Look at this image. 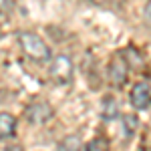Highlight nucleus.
Returning a JSON list of instances; mask_svg holds the SVG:
<instances>
[{
    "label": "nucleus",
    "mask_w": 151,
    "mask_h": 151,
    "mask_svg": "<svg viewBox=\"0 0 151 151\" xmlns=\"http://www.w3.org/2000/svg\"><path fill=\"white\" fill-rule=\"evenodd\" d=\"M48 75H50V79L57 83V85H69L73 81V75H75L73 60L67 55H57V57L50 60Z\"/></svg>",
    "instance_id": "obj_2"
},
{
    "label": "nucleus",
    "mask_w": 151,
    "mask_h": 151,
    "mask_svg": "<svg viewBox=\"0 0 151 151\" xmlns=\"http://www.w3.org/2000/svg\"><path fill=\"white\" fill-rule=\"evenodd\" d=\"M129 101L131 105L137 109V111H147L151 103V89H149V81H139L133 85L131 95H129Z\"/></svg>",
    "instance_id": "obj_4"
},
{
    "label": "nucleus",
    "mask_w": 151,
    "mask_h": 151,
    "mask_svg": "<svg viewBox=\"0 0 151 151\" xmlns=\"http://www.w3.org/2000/svg\"><path fill=\"white\" fill-rule=\"evenodd\" d=\"M81 137L79 135H67L58 143V151H81Z\"/></svg>",
    "instance_id": "obj_7"
},
{
    "label": "nucleus",
    "mask_w": 151,
    "mask_h": 151,
    "mask_svg": "<svg viewBox=\"0 0 151 151\" xmlns=\"http://www.w3.org/2000/svg\"><path fill=\"white\" fill-rule=\"evenodd\" d=\"M16 133V119L10 113H0V139H8Z\"/></svg>",
    "instance_id": "obj_6"
},
{
    "label": "nucleus",
    "mask_w": 151,
    "mask_h": 151,
    "mask_svg": "<svg viewBox=\"0 0 151 151\" xmlns=\"http://www.w3.org/2000/svg\"><path fill=\"white\" fill-rule=\"evenodd\" d=\"M55 115V111H52V107L48 103H42V101H38V103H32L28 109H26V119L32 123V125H45L47 121H50Z\"/></svg>",
    "instance_id": "obj_5"
},
{
    "label": "nucleus",
    "mask_w": 151,
    "mask_h": 151,
    "mask_svg": "<svg viewBox=\"0 0 151 151\" xmlns=\"http://www.w3.org/2000/svg\"><path fill=\"white\" fill-rule=\"evenodd\" d=\"M103 117L105 119H115L117 117V103L111 97H105L103 99Z\"/></svg>",
    "instance_id": "obj_9"
},
{
    "label": "nucleus",
    "mask_w": 151,
    "mask_h": 151,
    "mask_svg": "<svg viewBox=\"0 0 151 151\" xmlns=\"http://www.w3.org/2000/svg\"><path fill=\"white\" fill-rule=\"evenodd\" d=\"M18 45L22 52L35 63H47L50 58V48L48 45L35 32H18Z\"/></svg>",
    "instance_id": "obj_1"
},
{
    "label": "nucleus",
    "mask_w": 151,
    "mask_h": 151,
    "mask_svg": "<svg viewBox=\"0 0 151 151\" xmlns=\"http://www.w3.org/2000/svg\"><path fill=\"white\" fill-rule=\"evenodd\" d=\"M87 151H111L109 149V141L105 137H95L87 143Z\"/></svg>",
    "instance_id": "obj_10"
},
{
    "label": "nucleus",
    "mask_w": 151,
    "mask_h": 151,
    "mask_svg": "<svg viewBox=\"0 0 151 151\" xmlns=\"http://www.w3.org/2000/svg\"><path fill=\"white\" fill-rule=\"evenodd\" d=\"M129 77V60L123 52H115L109 63V79L113 87H123Z\"/></svg>",
    "instance_id": "obj_3"
},
{
    "label": "nucleus",
    "mask_w": 151,
    "mask_h": 151,
    "mask_svg": "<svg viewBox=\"0 0 151 151\" xmlns=\"http://www.w3.org/2000/svg\"><path fill=\"white\" fill-rule=\"evenodd\" d=\"M123 127H125V137L131 139V137H133V133H135L137 127H139L137 117H135V115H125V117H123Z\"/></svg>",
    "instance_id": "obj_8"
},
{
    "label": "nucleus",
    "mask_w": 151,
    "mask_h": 151,
    "mask_svg": "<svg viewBox=\"0 0 151 151\" xmlns=\"http://www.w3.org/2000/svg\"><path fill=\"white\" fill-rule=\"evenodd\" d=\"M12 8V0H0V12H8Z\"/></svg>",
    "instance_id": "obj_11"
},
{
    "label": "nucleus",
    "mask_w": 151,
    "mask_h": 151,
    "mask_svg": "<svg viewBox=\"0 0 151 151\" xmlns=\"http://www.w3.org/2000/svg\"><path fill=\"white\" fill-rule=\"evenodd\" d=\"M6 151H24L22 147H20V145H8V149Z\"/></svg>",
    "instance_id": "obj_12"
}]
</instances>
